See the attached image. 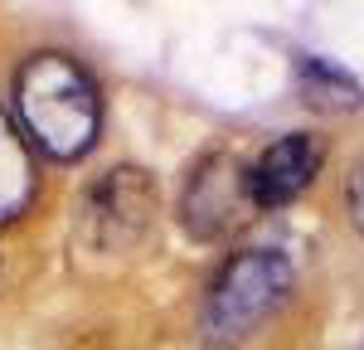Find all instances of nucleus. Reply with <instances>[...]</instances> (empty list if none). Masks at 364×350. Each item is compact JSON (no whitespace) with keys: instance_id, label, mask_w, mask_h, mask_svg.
Returning a JSON list of instances; mask_svg holds the SVG:
<instances>
[{"instance_id":"f257e3e1","label":"nucleus","mask_w":364,"mask_h":350,"mask_svg":"<svg viewBox=\"0 0 364 350\" xmlns=\"http://www.w3.org/2000/svg\"><path fill=\"white\" fill-rule=\"evenodd\" d=\"M15 107L39 151L54 161H73L97 142L102 97L83 63L68 54H34L15 73Z\"/></svg>"},{"instance_id":"f03ea898","label":"nucleus","mask_w":364,"mask_h":350,"mask_svg":"<svg viewBox=\"0 0 364 350\" xmlns=\"http://www.w3.org/2000/svg\"><path fill=\"white\" fill-rule=\"evenodd\" d=\"M291 277H296L291 258L277 253V248H248V253L228 258L224 272L214 277L209 297H204V317H199L204 341L219 350L248 341L252 331L287 302Z\"/></svg>"},{"instance_id":"7ed1b4c3","label":"nucleus","mask_w":364,"mask_h":350,"mask_svg":"<svg viewBox=\"0 0 364 350\" xmlns=\"http://www.w3.org/2000/svg\"><path fill=\"white\" fill-rule=\"evenodd\" d=\"M156 224V185L136 166L107 171L78 204V238L92 253H132Z\"/></svg>"},{"instance_id":"20e7f679","label":"nucleus","mask_w":364,"mask_h":350,"mask_svg":"<svg viewBox=\"0 0 364 350\" xmlns=\"http://www.w3.org/2000/svg\"><path fill=\"white\" fill-rule=\"evenodd\" d=\"M252 195H248V171L214 151L204 156L195 171H190V185H185V200H180V214H185V229L195 238H228L248 219Z\"/></svg>"},{"instance_id":"39448f33","label":"nucleus","mask_w":364,"mask_h":350,"mask_svg":"<svg viewBox=\"0 0 364 350\" xmlns=\"http://www.w3.org/2000/svg\"><path fill=\"white\" fill-rule=\"evenodd\" d=\"M321 161H326V142L311 137V132H287L282 142H272L257 156V166L248 171L252 209H282V204H291L316 180Z\"/></svg>"},{"instance_id":"423d86ee","label":"nucleus","mask_w":364,"mask_h":350,"mask_svg":"<svg viewBox=\"0 0 364 350\" xmlns=\"http://www.w3.org/2000/svg\"><path fill=\"white\" fill-rule=\"evenodd\" d=\"M296 92L316 112H355V107H364L360 78L350 68H340L336 58H321V54L296 58Z\"/></svg>"},{"instance_id":"0eeeda50","label":"nucleus","mask_w":364,"mask_h":350,"mask_svg":"<svg viewBox=\"0 0 364 350\" xmlns=\"http://www.w3.org/2000/svg\"><path fill=\"white\" fill-rule=\"evenodd\" d=\"M34 195V161H29L20 132L0 112V219H15Z\"/></svg>"},{"instance_id":"6e6552de","label":"nucleus","mask_w":364,"mask_h":350,"mask_svg":"<svg viewBox=\"0 0 364 350\" xmlns=\"http://www.w3.org/2000/svg\"><path fill=\"white\" fill-rule=\"evenodd\" d=\"M350 219H355L360 233H364V166H360V175L350 180Z\"/></svg>"}]
</instances>
